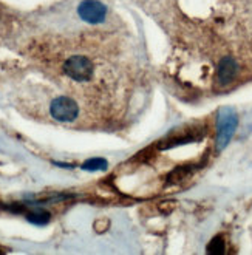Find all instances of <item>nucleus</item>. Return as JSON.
<instances>
[{
	"label": "nucleus",
	"mask_w": 252,
	"mask_h": 255,
	"mask_svg": "<svg viewBox=\"0 0 252 255\" xmlns=\"http://www.w3.org/2000/svg\"><path fill=\"white\" fill-rule=\"evenodd\" d=\"M207 252L212 255H221L225 254V240L221 237H215L211 240V243L207 245Z\"/></svg>",
	"instance_id": "nucleus-6"
},
{
	"label": "nucleus",
	"mask_w": 252,
	"mask_h": 255,
	"mask_svg": "<svg viewBox=\"0 0 252 255\" xmlns=\"http://www.w3.org/2000/svg\"><path fill=\"white\" fill-rule=\"evenodd\" d=\"M84 170H104L107 169V161L102 158H92L84 162Z\"/></svg>",
	"instance_id": "nucleus-7"
},
{
	"label": "nucleus",
	"mask_w": 252,
	"mask_h": 255,
	"mask_svg": "<svg viewBox=\"0 0 252 255\" xmlns=\"http://www.w3.org/2000/svg\"><path fill=\"white\" fill-rule=\"evenodd\" d=\"M79 17L87 23H101L106 20L107 8L98 0H84L78 8Z\"/></svg>",
	"instance_id": "nucleus-4"
},
{
	"label": "nucleus",
	"mask_w": 252,
	"mask_h": 255,
	"mask_svg": "<svg viewBox=\"0 0 252 255\" xmlns=\"http://www.w3.org/2000/svg\"><path fill=\"white\" fill-rule=\"evenodd\" d=\"M239 124V118H237L235 112L231 109H221L218 113V123H217V147L221 150L228 145L231 141L232 134Z\"/></svg>",
	"instance_id": "nucleus-2"
},
{
	"label": "nucleus",
	"mask_w": 252,
	"mask_h": 255,
	"mask_svg": "<svg viewBox=\"0 0 252 255\" xmlns=\"http://www.w3.org/2000/svg\"><path fill=\"white\" fill-rule=\"evenodd\" d=\"M28 218H29V221H33V223L42 224V223H45L48 220V215L45 212H37V214H31Z\"/></svg>",
	"instance_id": "nucleus-8"
},
{
	"label": "nucleus",
	"mask_w": 252,
	"mask_h": 255,
	"mask_svg": "<svg viewBox=\"0 0 252 255\" xmlns=\"http://www.w3.org/2000/svg\"><path fill=\"white\" fill-rule=\"evenodd\" d=\"M64 73L75 82H87L93 76L95 65L85 56H71L64 62Z\"/></svg>",
	"instance_id": "nucleus-1"
},
{
	"label": "nucleus",
	"mask_w": 252,
	"mask_h": 255,
	"mask_svg": "<svg viewBox=\"0 0 252 255\" xmlns=\"http://www.w3.org/2000/svg\"><path fill=\"white\" fill-rule=\"evenodd\" d=\"M237 71H239V65L232 57H225L221 59L218 64V71H217V82L220 85H228L234 81Z\"/></svg>",
	"instance_id": "nucleus-5"
},
{
	"label": "nucleus",
	"mask_w": 252,
	"mask_h": 255,
	"mask_svg": "<svg viewBox=\"0 0 252 255\" xmlns=\"http://www.w3.org/2000/svg\"><path fill=\"white\" fill-rule=\"evenodd\" d=\"M50 113L59 123H71L79 116V107L71 98L59 96L51 102Z\"/></svg>",
	"instance_id": "nucleus-3"
}]
</instances>
